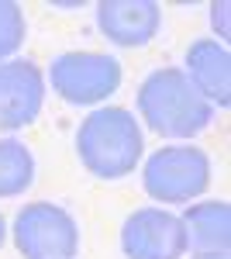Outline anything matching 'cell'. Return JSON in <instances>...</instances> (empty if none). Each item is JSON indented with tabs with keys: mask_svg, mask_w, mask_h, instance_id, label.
Wrapping results in <instances>:
<instances>
[{
	"mask_svg": "<svg viewBox=\"0 0 231 259\" xmlns=\"http://www.w3.org/2000/svg\"><path fill=\"white\" fill-rule=\"evenodd\" d=\"M162 7L155 0H100L97 28L100 35L121 49H142L159 35Z\"/></svg>",
	"mask_w": 231,
	"mask_h": 259,
	"instance_id": "ba28073f",
	"label": "cell"
},
{
	"mask_svg": "<svg viewBox=\"0 0 231 259\" xmlns=\"http://www.w3.org/2000/svg\"><path fill=\"white\" fill-rule=\"evenodd\" d=\"M187 80L211 107H231V52L217 38H197L187 49Z\"/></svg>",
	"mask_w": 231,
	"mask_h": 259,
	"instance_id": "9c48e42d",
	"label": "cell"
},
{
	"mask_svg": "<svg viewBox=\"0 0 231 259\" xmlns=\"http://www.w3.org/2000/svg\"><path fill=\"white\" fill-rule=\"evenodd\" d=\"M11 235L24 259H73L79 252V221L52 200L24 204Z\"/></svg>",
	"mask_w": 231,
	"mask_h": 259,
	"instance_id": "277c9868",
	"label": "cell"
},
{
	"mask_svg": "<svg viewBox=\"0 0 231 259\" xmlns=\"http://www.w3.org/2000/svg\"><path fill=\"white\" fill-rule=\"evenodd\" d=\"M138 118L159 139H193L214 121V107L197 94L183 69H152L138 87Z\"/></svg>",
	"mask_w": 231,
	"mask_h": 259,
	"instance_id": "6da1fadb",
	"label": "cell"
},
{
	"mask_svg": "<svg viewBox=\"0 0 231 259\" xmlns=\"http://www.w3.org/2000/svg\"><path fill=\"white\" fill-rule=\"evenodd\" d=\"M4 242H7V221H4V214H0V249H4Z\"/></svg>",
	"mask_w": 231,
	"mask_h": 259,
	"instance_id": "9a60e30c",
	"label": "cell"
},
{
	"mask_svg": "<svg viewBox=\"0 0 231 259\" xmlns=\"http://www.w3.org/2000/svg\"><path fill=\"white\" fill-rule=\"evenodd\" d=\"M28 35V21H24V7L18 0H0V62H7Z\"/></svg>",
	"mask_w": 231,
	"mask_h": 259,
	"instance_id": "7c38bea8",
	"label": "cell"
},
{
	"mask_svg": "<svg viewBox=\"0 0 231 259\" xmlns=\"http://www.w3.org/2000/svg\"><path fill=\"white\" fill-rule=\"evenodd\" d=\"M121 62L107 52H62L52 59L45 83H52V94L73 107H90L117 94L121 87Z\"/></svg>",
	"mask_w": 231,
	"mask_h": 259,
	"instance_id": "5b68a950",
	"label": "cell"
},
{
	"mask_svg": "<svg viewBox=\"0 0 231 259\" xmlns=\"http://www.w3.org/2000/svg\"><path fill=\"white\" fill-rule=\"evenodd\" d=\"M35 183V156L18 139H0V200L21 197Z\"/></svg>",
	"mask_w": 231,
	"mask_h": 259,
	"instance_id": "8fae6325",
	"label": "cell"
},
{
	"mask_svg": "<svg viewBox=\"0 0 231 259\" xmlns=\"http://www.w3.org/2000/svg\"><path fill=\"white\" fill-rule=\"evenodd\" d=\"M190 259H228V256H221V252H193Z\"/></svg>",
	"mask_w": 231,
	"mask_h": 259,
	"instance_id": "5bb4252c",
	"label": "cell"
},
{
	"mask_svg": "<svg viewBox=\"0 0 231 259\" xmlns=\"http://www.w3.org/2000/svg\"><path fill=\"white\" fill-rule=\"evenodd\" d=\"M211 24H214V31H217V41L224 45L231 38V4L228 0L211 4Z\"/></svg>",
	"mask_w": 231,
	"mask_h": 259,
	"instance_id": "4fadbf2b",
	"label": "cell"
},
{
	"mask_svg": "<svg viewBox=\"0 0 231 259\" xmlns=\"http://www.w3.org/2000/svg\"><path fill=\"white\" fill-rule=\"evenodd\" d=\"M45 73L31 59L0 62V132H21L45 107Z\"/></svg>",
	"mask_w": 231,
	"mask_h": 259,
	"instance_id": "52a82bcc",
	"label": "cell"
},
{
	"mask_svg": "<svg viewBox=\"0 0 231 259\" xmlns=\"http://www.w3.org/2000/svg\"><path fill=\"white\" fill-rule=\"evenodd\" d=\"M121 252L124 259H183L187 232L179 214L166 207H138L121 225Z\"/></svg>",
	"mask_w": 231,
	"mask_h": 259,
	"instance_id": "8992f818",
	"label": "cell"
},
{
	"mask_svg": "<svg viewBox=\"0 0 231 259\" xmlns=\"http://www.w3.org/2000/svg\"><path fill=\"white\" fill-rule=\"evenodd\" d=\"M211 156L190 142L162 145L142 166V187L155 204H193L211 187Z\"/></svg>",
	"mask_w": 231,
	"mask_h": 259,
	"instance_id": "3957f363",
	"label": "cell"
},
{
	"mask_svg": "<svg viewBox=\"0 0 231 259\" xmlns=\"http://www.w3.org/2000/svg\"><path fill=\"white\" fill-rule=\"evenodd\" d=\"M179 221H183V232H187V249L228 256V249H231L228 200H197V204H187Z\"/></svg>",
	"mask_w": 231,
	"mask_h": 259,
	"instance_id": "30bf717a",
	"label": "cell"
},
{
	"mask_svg": "<svg viewBox=\"0 0 231 259\" xmlns=\"http://www.w3.org/2000/svg\"><path fill=\"white\" fill-rule=\"evenodd\" d=\"M76 156L97 180L131 177L145 156L142 124L124 107H97L76 128Z\"/></svg>",
	"mask_w": 231,
	"mask_h": 259,
	"instance_id": "7a4b0ae2",
	"label": "cell"
}]
</instances>
